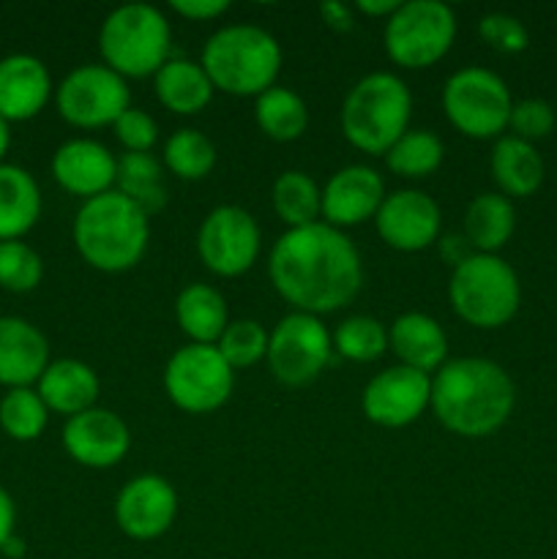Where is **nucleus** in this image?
<instances>
[{"label": "nucleus", "mask_w": 557, "mask_h": 559, "mask_svg": "<svg viewBox=\"0 0 557 559\" xmlns=\"http://www.w3.org/2000/svg\"><path fill=\"white\" fill-rule=\"evenodd\" d=\"M396 0H358L355 3V11H360V14L366 16H375V20H380V16H391L393 11H396Z\"/></svg>", "instance_id": "45"}, {"label": "nucleus", "mask_w": 557, "mask_h": 559, "mask_svg": "<svg viewBox=\"0 0 557 559\" xmlns=\"http://www.w3.org/2000/svg\"><path fill=\"white\" fill-rule=\"evenodd\" d=\"M55 107L66 123L76 129L112 126L131 107L129 85L104 63L76 66L55 91Z\"/></svg>", "instance_id": "12"}, {"label": "nucleus", "mask_w": 557, "mask_h": 559, "mask_svg": "<svg viewBox=\"0 0 557 559\" xmlns=\"http://www.w3.org/2000/svg\"><path fill=\"white\" fill-rule=\"evenodd\" d=\"M169 9H173L175 14L183 16V20L211 22L218 20L222 14H227L229 3L227 0H173Z\"/></svg>", "instance_id": "41"}, {"label": "nucleus", "mask_w": 557, "mask_h": 559, "mask_svg": "<svg viewBox=\"0 0 557 559\" xmlns=\"http://www.w3.org/2000/svg\"><path fill=\"white\" fill-rule=\"evenodd\" d=\"M0 555H5L9 559H20L22 555H25V544H22V540L14 535V538L5 540V546L0 549Z\"/></svg>", "instance_id": "46"}, {"label": "nucleus", "mask_w": 557, "mask_h": 559, "mask_svg": "<svg viewBox=\"0 0 557 559\" xmlns=\"http://www.w3.org/2000/svg\"><path fill=\"white\" fill-rule=\"evenodd\" d=\"M36 391L44 399L49 413L74 418V415L96 407L102 382H98L96 371L87 364H82V360L60 358L49 360L47 371L36 382Z\"/></svg>", "instance_id": "23"}, {"label": "nucleus", "mask_w": 557, "mask_h": 559, "mask_svg": "<svg viewBox=\"0 0 557 559\" xmlns=\"http://www.w3.org/2000/svg\"><path fill=\"white\" fill-rule=\"evenodd\" d=\"M442 156H446V147L440 136L426 129H407L388 147L386 164L399 178L420 180L440 169Z\"/></svg>", "instance_id": "32"}, {"label": "nucleus", "mask_w": 557, "mask_h": 559, "mask_svg": "<svg viewBox=\"0 0 557 559\" xmlns=\"http://www.w3.org/2000/svg\"><path fill=\"white\" fill-rule=\"evenodd\" d=\"M49 366V342L33 322L0 317V385L31 388Z\"/></svg>", "instance_id": "21"}, {"label": "nucleus", "mask_w": 557, "mask_h": 559, "mask_svg": "<svg viewBox=\"0 0 557 559\" xmlns=\"http://www.w3.org/2000/svg\"><path fill=\"white\" fill-rule=\"evenodd\" d=\"M375 227L382 243L415 254L440 240L442 213L426 191L399 189L393 194H386L375 216Z\"/></svg>", "instance_id": "16"}, {"label": "nucleus", "mask_w": 557, "mask_h": 559, "mask_svg": "<svg viewBox=\"0 0 557 559\" xmlns=\"http://www.w3.org/2000/svg\"><path fill=\"white\" fill-rule=\"evenodd\" d=\"M63 448L87 469L118 467L131 448V431L118 413L104 407L85 409L66 420Z\"/></svg>", "instance_id": "17"}, {"label": "nucleus", "mask_w": 557, "mask_h": 559, "mask_svg": "<svg viewBox=\"0 0 557 559\" xmlns=\"http://www.w3.org/2000/svg\"><path fill=\"white\" fill-rule=\"evenodd\" d=\"M175 320L189 344H216L229 325L227 300L211 284H186L175 298Z\"/></svg>", "instance_id": "25"}, {"label": "nucleus", "mask_w": 557, "mask_h": 559, "mask_svg": "<svg viewBox=\"0 0 557 559\" xmlns=\"http://www.w3.org/2000/svg\"><path fill=\"white\" fill-rule=\"evenodd\" d=\"M49 409L36 388H11L0 399V429L16 442H33L44 435Z\"/></svg>", "instance_id": "35"}, {"label": "nucleus", "mask_w": 557, "mask_h": 559, "mask_svg": "<svg viewBox=\"0 0 557 559\" xmlns=\"http://www.w3.org/2000/svg\"><path fill=\"white\" fill-rule=\"evenodd\" d=\"M517 229V207L500 191L478 194L467 205L462 218V235L475 254H497Z\"/></svg>", "instance_id": "27"}, {"label": "nucleus", "mask_w": 557, "mask_h": 559, "mask_svg": "<svg viewBox=\"0 0 557 559\" xmlns=\"http://www.w3.org/2000/svg\"><path fill=\"white\" fill-rule=\"evenodd\" d=\"M386 200L380 173L366 164H349L333 173L322 189V222L336 229L358 227L377 216Z\"/></svg>", "instance_id": "18"}, {"label": "nucleus", "mask_w": 557, "mask_h": 559, "mask_svg": "<svg viewBox=\"0 0 557 559\" xmlns=\"http://www.w3.org/2000/svg\"><path fill=\"white\" fill-rule=\"evenodd\" d=\"M52 98V76L38 58L25 52L0 60V118L5 123L31 120Z\"/></svg>", "instance_id": "20"}, {"label": "nucleus", "mask_w": 557, "mask_h": 559, "mask_svg": "<svg viewBox=\"0 0 557 559\" xmlns=\"http://www.w3.org/2000/svg\"><path fill=\"white\" fill-rule=\"evenodd\" d=\"M162 164L180 180H202L216 167V145L197 129H178L164 142Z\"/></svg>", "instance_id": "33"}, {"label": "nucleus", "mask_w": 557, "mask_h": 559, "mask_svg": "<svg viewBox=\"0 0 557 559\" xmlns=\"http://www.w3.org/2000/svg\"><path fill=\"white\" fill-rule=\"evenodd\" d=\"M457 38V14L442 0H410L399 3L388 16L386 41L388 58L410 71L440 63Z\"/></svg>", "instance_id": "9"}, {"label": "nucleus", "mask_w": 557, "mask_h": 559, "mask_svg": "<svg viewBox=\"0 0 557 559\" xmlns=\"http://www.w3.org/2000/svg\"><path fill=\"white\" fill-rule=\"evenodd\" d=\"M437 246H440L442 262H446V265H451V271H453V267L462 265L464 260H470V257L475 254L473 246H470V240L464 238L462 233L442 235V238L437 240Z\"/></svg>", "instance_id": "42"}, {"label": "nucleus", "mask_w": 557, "mask_h": 559, "mask_svg": "<svg viewBox=\"0 0 557 559\" xmlns=\"http://www.w3.org/2000/svg\"><path fill=\"white\" fill-rule=\"evenodd\" d=\"M115 136H118L120 145L126 147V153H151L153 145L158 140V126L145 109L129 107L118 120L112 123Z\"/></svg>", "instance_id": "40"}, {"label": "nucleus", "mask_w": 557, "mask_h": 559, "mask_svg": "<svg viewBox=\"0 0 557 559\" xmlns=\"http://www.w3.org/2000/svg\"><path fill=\"white\" fill-rule=\"evenodd\" d=\"M331 358V331L315 314L289 311L287 317L276 322V328L268 336L265 364L271 369L273 380H278L282 385H309L328 369Z\"/></svg>", "instance_id": "11"}, {"label": "nucleus", "mask_w": 557, "mask_h": 559, "mask_svg": "<svg viewBox=\"0 0 557 559\" xmlns=\"http://www.w3.org/2000/svg\"><path fill=\"white\" fill-rule=\"evenodd\" d=\"M173 31L162 9L151 3H123L107 14L98 31L104 66L123 80L153 76L169 60Z\"/></svg>", "instance_id": "6"}, {"label": "nucleus", "mask_w": 557, "mask_h": 559, "mask_svg": "<svg viewBox=\"0 0 557 559\" xmlns=\"http://www.w3.org/2000/svg\"><path fill=\"white\" fill-rule=\"evenodd\" d=\"M555 123L557 115L549 102H544V98H522V102H513L508 129H511L513 136H519V140L535 142L549 136Z\"/></svg>", "instance_id": "39"}, {"label": "nucleus", "mask_w": 557, "mask_h": 559, "mask_svg": "<svg viewBox=\"0 0 557 559\" xmlns=\"http://www.w3.org/2000/svg\"><path fill=\"white\" fill-rule=\"evenodd\" d=\"M9 145H11L9 123H5V120L0 118V164H3V156H5V153H9Z\"/></svg>", "instance_id": "47"}, {"label": "nucleus", "mask_w": 557, "mask_h": 559, "mask_svg": "<svg viewBox=\"0 0 557 559\" xmlns=\"http://www.w3.org/2000/svg\"><path fill=\"white\" fill-rule=\"evenodd\" d=\"M42 218L36 178L16 164H0V240H20Z\"/></svg>", "instance_id": "28"}, {"label": "nucleus", "mask_w": 557, "mask_h": 559, "mask_svg": "<svg viewBox=\"0 0 557 559\" xmlns=\"http://www.w3.org/2000/svg\"><path fill=\"white\" fill-rule=\"evenodd\" d=\"M517 385L489 358H453L431 377V409L451 435L481 440L511 418Z\"/></svg>", "instance_id": "2"}, {"label": "nucleus", "mask_w": 557, "mask_h": 559, "mask_svg": "<svg viewBox=\"0 0 557 559\" xmlns=\"http://www.w3.org/2000/svg\"><path fill=\"white\" fill-rule=\"evenodd\" d=\"M213 87L227 96H262L268 87L276 85L282 71V47L276 36L257 25H227L218 27L205 41L200 55Z\"/></svg>", "instance_id": "4"}, {"label": "nucleus", "mask_w": 557, "mask_h": 559, "mask_svg": "<svg viewBox=\"0 0 557 559\" xmlns=\"http://www.w3.org/2000/svg\"><path fill=\"white\" fill-rule=\"evenodd\" d=\"M271 202L276 216L287 224V229L309 227L322 216V191L309 173L287 169L273 180Z\"/></svg>", "instance_id": "30"}, {"label": "nucleus", "mask_w": 557, "mask_h": 559, "mask_svg": "<svg viewBox=\"0 0 557 559\" xmlns=\"http://www.w3.org/2000/svg\"><path fill=\"white\" fill-rule=\"evenodd\" d=\"M49 169L60 189L93 200V197L112 191L115 178H118V158L98 140L76 136L55 151Z\"/></svg>", "instance_id": "19"}, {"label": "nucleus", "mask_w": 557, "mask_h": 559, "mask_svg": "<svg viewBox=\"0 0 557 559\" xmlns=\"http://www.w3.org/2000/svg\"><path fill=\"white\" fill-rule=\"evenodd\" d=\"M115 186L129 197L137 207L153 216L167 205V186H164V164L153 153H123L118 158V178Z\"/></svg>", "instance_id": "29"}, {"label": "nucleus", "mask_w": 557, "mask_h": 559, "mask_svg": "<svg viewBox=\"0 0 557 559\" xmlns=\"http://www.w3.org/2000/svg\"><path fill=\"white\" fill-rule=\"evenodd\" d=\"M74 249L102 273L131 271L151 240V216L118 189L82 202L71 224Z\"/></svg>", "instance_id": "3"}, {"label": "nucleus", "mask_w": 557, "mask_h": 559, "mask_svg": "<svg viewBox=\"0 0 557 559\" xmlns=\"http://www.w3.org/2000/svg\"><path fill=\"white\" fill-rule=\"evenodd\" d=\"M268 278L293 311L322 317L358 298L364 287V262L342 229L317 222L287 229L273 243Z\"/></svg>", "instance_id": "1"}, {"label": "nucleus", "mask_w": 557, "mask_h": 559, "mask_svg": "<svg viewBox=\"0 0 557 559\" xmlns=\"http://www.w3.org/2000/svg\"><path fill=\"white\" fill-rule=\"evenodd\" d=\"M360 407L375 426L404 429L431 407V377L402 364L388 366L366 382Z\"/></svg>", "instance_id": "14"}, {"label": "nucleus", "mask_w": 557, "mask_h": 559, "mask_svg": "<svg viewBox=\"0 0 557 559\" xmlns=\"http://www.w3.org/2000/svg\"><path fill=\"white\" fill-rule=\"evenodd\" d=\"M178 516V491L156 473L134 475L115 497V524L131 540H156Z\"/></svg>", "instance_id": "15"}, {"label": "nucleus", "mask_w": 557, "mask_h": 559, "mask_svg": "<svg viewBox=\"0 0 557 559\" xmlns=\"http://www.w3.org/2000/svg\"><path fill=\"white\" fill-rule=\"evenodd\" d=\"M333 353L353 364H371L388 353V328L369 314H353L331 333Z\"/></svg>", "instance_id": "34"}, {"label": "nucleus", "mask_w": 557, "mask_h": 559, "mask_svg": "<svg viewBox=\"0 0 557 559\" xmlns=\"http://www.w3.org/2000/svg\"><path fill=\"white\" fill-rule=\"evenodd\" d=\"M388 347L396 355L399 364L415 371H440L448 364V336L435 317L424 311L399 314L388 328Z\"/></svg>", "instance_id": "22"}, {"label": "nucleus", "mask_w": 557, "mask_h": 559, "mask_svg": "<svg viewBox=\"0 0 557 559\" xmlns=\"http://www.w3.org/2000/svg\"><path fill=\"white\" fill-rule=\"evenodd\" d=\"M153 87L162 107L175 115H197L211 104L213 82L208 80L205 69L197 60L169 58L162 69L153 74Z\"/></svg>", "instance_id": "26"}, {"label": "nucleus", "mask_w": 557, "mask_h": 559, "mask_svg": "<svg viewBox=\"0 0 557 559\" xmlns=\"http://www.w3.org/2000/svg\"><path fill=\"white\" fill-rule=\"evenodd\" d=\"M413 96L402 76L371 71L360 76L342 104V134L369 156H386L388 147L410 129Z\"/></svg>", "instance_id": "5"}, {"label": "nucleus", "mask_w": 557, "mask_h": 559, "mask_svg": "<svg viewBox=\"0 0 557 559\" xmlns=\"http://www.w3.org/2000/svg\"><path fill=\"white\" fill-rule=\"evenodd\" d=\"M44 262L25 240H0V287L9 293H31L42 284Z\"/></svg>", "instance_id": "37"}, {"label": "nucleus", "mask_w": 557, "mask_h": 559, "mask_svg": "<svg viewBox=\"0 0 557 559\" xmlns=\"http://www.w3.org/2000/svg\"><path fill=\"white\" fill-rule=\"evenodd\" d=\"M442 112L470 140H500L511 120L513 98L506 80L484 66H464L442 85Z\"/></svg>", "instance_id": "8"}, {"label": "nucleus", "mask_w": 557, "mask_h": 559, "mask_svg": "<svg viewBox=\"0 0 557 559\" xmlns=\"http://www.w3.org/2000/svg\"><path fill=\"white\" fill-rule=\"evenodd\" d=\"M260 227L249 211L238 205H218L202 218L197 254L211 273L235 278L251 271L260 257Z\"/></svg>", "instance_id": "13"}, {"label": "nucleus", "mask_w": 557, "mask_h": 559, "mask_svg": "<svg viewBox=\"0 0 557 559\" xmlns=\"http://www.w3.org/2000/svg\"><path fill=\"white\" fill-rule=\"evenodd\" d=\"M14 524H16V508L14 500L5 489H0V549L5 546V540L14 538Z\"/></svg>", "instance_id": "44"}, {"label": "nucleus", "mask_w": 557, "mask_h": 559, "mask_svg": "<svg viewBox=\"0 0 557 559\" xmlns=\"http://www.w3.org/2000/svg\"><path fill=\"white\" fill-rule=\"evenodd\" d=\"M478 33L491 49L506 55L524 52L530 44V33L524 22L517 20L513 14H506V11H491V14L481 16Z\"/></svg>", "instance_id": "38"}, {"label": "nucleus", "mask_w": 557, "mask_h": 559, "mask_svg": "<svg viewBox=\"0 0 557 559\" xmlns=\"http://www.w3.org/2000/svg\"><path fill=\"white\" fill-rule=\"evenodd\" d=\"M448 300L462 322L495 331L517 317L522 287L517 271L500 254H473L451 271Z\"/></svg>", "instance_id": "7"}, {"label": "nucleus", "mask_w": 557, "mask_h": 559, "mask_svg": "<svg viewBox=\"0 0 557 559\" xmlns=\"http://www.w3.org/2000/svg\"><path fill=\"white\" fill-rule=\"evenodd\" d=\"M268 336L271 333L260 325L257 320H229L227 331L216 342L218 353L227 360L229 369H249L265 360L268 355Z\"/></svg>", "instance_id": "36"}, {"label": "nucleus", "mask_w": 557, "mask_h": 559, "mask_svg": "<svg viewBox=\"0 0 557 559\" xmlns=\"http://www.w3.org/2000/svg\"><path fill=\"white\" fill-rule=\"evenodd\" d=\"M235 371L216 344H183L164 366V393L189 415L216 413L229 402Z\"/></svg>", "instance_id": "10"}, {"label": "nucleus", "mask_w": 557, "mask_h": 559, "mask_svg": "<svg viewBox=\"0 0 557 559\" xmlns=\"http://www.w3.org/2000/svg\"><path fill=\"white\" fill-rule=\"evenodd\" d=\"M320 14L322 20H325V25L333 27V31L349 33L355 27L353 5H344L342 0H325V3L320 5Z\"/></svg>", "instance_id": "43"}, {"label": "nucleus", "mask_w": 557, "mask_h": 559, "mask_svg": "<svg viewBox=\"0 0 557 559\" xmlns=\"http://www.w3.org/2000/svg\"><path fill=\"white\" fill-rule=\"evenodd\" d=\"M491 180L508 200L533 197L544 183V158L535 151L533 142H524L513 134H502L495 140L489 158Z\"/></svg>", "instance_id": "24"}, {"label": "nucleus", "mask_w": 557, "mask_h": 559, "mask_svg": "<svg viewBox=\"0 0 557 559\" xmlns=\"http://www.w3.org/2000/svg\"><path fill=\"white\" fill-rule=\"evenodd\" d=\"M254 120L268 140L293 142L309 126V109H306V102L298 93L289 91V87L273 85L262 96H257Z\"/></svg>", "instance_id": "31"}]
</instances>
